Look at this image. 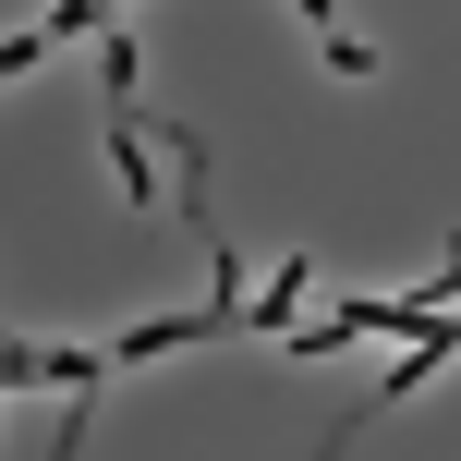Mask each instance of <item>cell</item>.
<instances>
[{
	"label": "cell",
	"instance_id": "cell-1",
	"mask_svg": "<svg viewBox=\"0 0 461 461\" xmlns=\"http://www.w3.org/2000/svg\"><path fill=\"white\" fill-rule=\"evenodd\" d=\"M292 303H303V267H279V279H267V292H255V303H243V328H279V316H292Z\"/></svg>",
	"mask_w": 461,
	"mask_h": 461
}]
</instances>
